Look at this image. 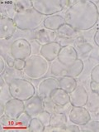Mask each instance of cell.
<instances>
[{
  "label": "cell",
  "instance_id": "obj_1",
  "mask_svg": "<svg viewBox=\"0 0 99 132\" xmlns=\"http://www.w3.org/2000/svg\"><path fill=\"white\" fill-rule=\"evenodd\" d=\"M97 7L93 1L79 0L70 5L64 14L66 23L77 31H86L98 21Z\"/></svg>",
  "mask_w": 99,
  "mask_h": 132
},
{
  "label": "cell",
  "instance_id": "obj_2",
  "mask_svg": "<svg viewBox=\"0 0 99 132\" xmlns=\"http://www.w3.org/2000/svg\"><path fill=\"white\" fill-rule=\"evenodd\" d=\"M17 28L21 30H34L45 20V16L34 9L17 13L13 18Z\"/></svg>",
  "mask_w": 99,
  "mask_h": 132
},
{
  "label": "cell",
  "instance_id": "obj_3",
  "mask_svg": "<svg viewBox=\"0 0 99 132\" xmlns=\"http://www.w3.org/2000/svg\"><path fill=\"white\" fill-rule=\"evenodd\" d=\"M50 67V62L41 55H32L26 59L24 73L30 78L40 79L46 75Z\"/></svg>",
  "mask_w": 99,
  "mask_h": 132
},
{
  "label": "cell",
  "instance_id": "obj_4",
  "mask_svg": "<svg viewBox=\"0 0 99 132\" xmlns=\"http://www.w3.org/2000/svg\"><path fill=\"white\" fill-rule=\"evenodd\" d=\"M12 98L25 101L35 96L36 90L33 84L23 78H15L8 84Z\"/></svg>",
  "mask_w": 99,
  "mask_h": 132
},
{
  "label": "cell",
  "instance_id": "obj_5",
  "mask_svg": "<svg viewBox=\"0 0 99 132\" xmlns=\"http://www.w3.org/2000/svg\"><path fill=\"white\" fill-rule=\"evenodd\" d=\"M33 9L44 16H51L64 9L62 1L60 0H33Z\"/></svg>",
  "mask_w": 99,
  "mask_h": 132
},
{
  "label": "cell",
  "instance_id": "obj_6",
  "mask_svg": "<svg viewBox=\"0 0 99 132\" xmlns=\"http://www.w3.org/2000/svg\"><path fill=\"white\" fill-rule=\"evenodd\" d=\"M10 54L15 59L26 60L32 54L31 43L25 38L15 40L10 47Z\"/></svg>",
  "mask_w": 99,
  "mask_h": 132
},
{
  "label": "cell",
  "instance_id": "obj_7",
  "mask_svg": "<svg viewBox=\"0 0 99 132\" xmlns=\"http://www.w3.org/2000/svg\"><path fill=\"white\" fill-rule=\"evenodd\" d=\"M68 118L72 123L80 126L90 121L91 116L85 106H73L70 112L68 113Z\"/></svg>",
  "mask_w": 99,
  "mask_h": 132
},
{
  "label": "cell",
  "instance_id": "obj_8",
  "mask_svg": "<svg viewBox=\"0 0 99 132\" xmlns=\"http://www.w3.org/2000/svg\"><path fill=\"white\" fill-rule=\"evenodd\" d=\"M58 87V79L54 77H47L40 82L39 86H38V94H39V96L44 100V101H49L51 100L50 96H51V92Z\"/></svg>",
  "mask_w": 99,
  "mask_h": 132
},
{
  "label": "cell",
  "instance_id": "obj_9",
  "mask_svg": "<svg viewBox=\"0 0 99 132\" xmlns=\"http://www.w3.org/2000/svg\"><path fill=\"white\" fill-rule=\"evenodd\" d=\"M25 111L24 101L11 98L5 103V115L9 116L10 118L16 120L22 113Z\"/></svg>",
  "mask_w": 99,
  "mask_h": 132
},
{
  "label": "cell",
  "instance_id": "obj_10",
  "mask_svg": "<svg viewBox=\"0 0 99 132\" xmlns=\"http://www.w3.org/2000/svg\"><path fill=\"white\" fill-rule=\"evenodd\" d=\"M25 112L27 113L32 117H35L40 112L44 111L45 101L39 96H34L30 99L24 101Z\"/></svg>",
  "mask_w": 99,
  "mask_h": 132
},
{
  "label": "cell",
  "instance_id": "obj_11",
  "mask_svg": "<svg viewBox=\"0 0 99 132\" xmlns=\"http://www.w3.org/2000/svg\"><path fill=\"white\" fill-rule=\"evenodd\" d=\"M58 59L64 66H70L78 59V55L76 49L72 45H66L60 49Z\"/></svg>",
  "mask_w": 99,
  "mask_h": 132
},
{
  "label": "cell",
  "instance_id": "obj_12",
  "mask_svg": "<svg viewBox=\"0 0 99 132\" xmlns=\"http://www.w3.org/2000/svg\"><path fill=\"white\" fill-rule=\"evenodd\" d=\"M70 99L73 106H85L88 99V93L83 86H77V87L70 93Z\"/></svg>",
  "mask_w": 99,
  "mask_h": 132
},
{
  "label": "cell",
  "instance_id": "obj_13",
  "mask_svg": "<svg viewBox=\"0 0 99 132\" xmlns=\"http://www.w3.org/2000/svg\"><path fill=\"white\" fill-rule=\"evenodd\" d=\"M61 47V44L60 43L55 42H55L49 43L41 47L40 55L42 56L48 62H53L56 58H58Z\"/></svg>",
  "mask_w": 99,
  "mask_h": 132
},
{
  "label": "cell",
  "instance_id": "obj_14",
  "mask_svg": "<svg viewBox=\"0 0 99 132\" xmlns=\"http://www.w3.org/2000/svg\"><path fill=\"white\" fill-rule=\"evenodd\" d=\"M17 25L13 18L1 17L0 18V38L9 39L16 32Z\"/></svg>",
  "mask_w": 99,
  "mask_h": 132
},
{
  "label": "cell",
  "instance_id": "obj_15",
  "mask_svg": "<svg viewBox=\"0 0 99 132\" xmlns=\"http://www.w3.org/2000/svg\"><path fill=\"white\" fill-rule=\"evenodd\" d=\"M56 38V32L55 31L46 29L45 28H41L37 29L34 34V39L41 45H45L49 43L55 42Z\"/></svg>",
  "mask_w": 99,
  "mask_h": 132
},
{
  "label": "cell",
  "instance_id": "obj_16",
  "mask_svg": "<svg viewBox=\"0 0 99 132\" xmlns=\"http://www.w3.org/2000/svg\"><path fill=\"white\" fill-rule=\"evenodd\" d=\"M50 99L56 105H64L70 102V93L61 88H55L51 94Z\"/></svg>",
  "mask_w": 99,
  "mask_h": 132
},
{
  "label": "cell",
  "instance_id": "obj_17",
  "mask_svg": "<svg viewBox=\"0 0 99 132\" xmlns=\"http://www.w3.org/2000/svg\"><path fill=\"white\" fill-rule=\"evenodd\" d=\"M66 22L64 18L60 15H51L45 18L44 26L46 29L51 30V31H57L62 25L65 24Z\"/></svg>",
  "mask_w": 99,
  "mask_h": 132
},
{
  "label": "cell",
  "instance_id": "obj_18",
  "mask_svg": "<svg viewBox=\"0 0 99 132\" xmlns=\"http://www.w3.org/2000/svg\"><path fill=\"white\" fill-rule=\"evenodd\" d=\"M58 82H59V87L64 90L68 93L72 92L78 86L75 78L70 76L60 77L58 79Z\"/></svg>",
  "mask_w": 99,
  "mask_h": 132
},
{
  "label": "cell",
  "instance_id": "obj_19",
  "mask_svg": "<svg viewBox=\"0 0 99 132\" xmlns=\"http://www.w3.org/2000/svg\"><path fill=\"white\" fill-rule=\"evenodd\" d=\"M67 115L62 113H53L50 121V126L53 128L64 129L67 124Z\"/></svg>",
  "mask_w": 99,
  "mask_h": 132
},
{
  "label": "cell",
  "instance_id": "obj_20",
  "mask_svg": "<svg viewBox=\"0 0 99 132\" xmlns=\"http://www.w3.org/2000/svg\"><path fill=\"white\" fill-rule=\"evenodd\" d=\"M66 72L65 76H70L73 77H77L82 73L83 70V62L82 60L78 59L77 61L74 62L73 64L70 66H66Z\"/></svg>",
  "mask_w": 99,
  "mask_h": 132
},
{
  "label": "cell",
  "instance_id": "obj_21",
  "mask_svg": "<svg viewBox=\"0 0 99 132\" xmlns=\"http://www.w3.org/2000/svg\"><path fill=\"white\" fill-rule=\"evenodd\" d=\"M17 13L14 2H2L1 3V17L14 18Z\"/></svg>",
  "mask_w": 99,
  "mask_h": 132
},
{
  "label": "cell",
  "instance_id": "obj_22",
  "mask_svg": "<svg viewBox=\"0 0 99 132\" xmlns=\"http://www.w3.org/2000/svg\"><path fill=\"white\" fill-rule=\"evenodd\" d=\"M78 31L73 28L70 24L65 23L62 25L58 30H57V34L60 37H63L64 39H72L73 37H76L78 35Z\"/></svg>",
  "mask_w": 99,
  "mask_h": 132
},
{
  "label": "cell",
  "instance_id": "obj_23",
  "mask_svg": "<svg viewBox=\"0 0 99 132\" xmlns=\"http://www.w3.org/2000/svg\"><path fill=\"white\" fill-rule=\"evenodd\" d=\"M85 107L90 112H97L99 111V96L96 92H92L88 94V99Z\"/></svg>",
  "mask_w": 99,
  "mask_h": 132
},
{
  "label": "cell",
  "instance_id": "obj_24",
  "mask_svg": "<svg viewBox=\"0 0 99 132\" xmlns=\"http://www.w3.org/2000/svg\"><path fill=\"white\" fill-rule=\"evenodd\" d=\"M66 66H64L59 61L58 58H56L51 64V73L56 77H64L65 76L66 72Z\"/></svg>",
  "mask_w": 99,
  "mask_h": 132
},
{
  "label": "cell",
  "instance_id": "obj_25",
  "mask_svg": "<svg viewBox=\"0 0 99 132\" xmlns=\"http://www.w3.org/2000/svg\"><path fill=\"white\" fill-rule=\"evenodd\" d=\"M4 73H5V76H2V77H3L5 82L7 85H8L13 79L20 78V75H22L21 71H18L16 68H14V67H7L5 70V72H3V74H4Z\"/></svg>",
  "mask_w": 99,
  "mask_h": 132
},
{
  "label": "cell",
  "instance_id": "obj_26",
  "mask_svg": "<svg viewBox=\"0 0 99 132\" xmlns=\"http://www.w3.org/2000/svg\"><path fill=\"white\" fill-rule=\"evenodd\" d=\"M32 119V116L24 111L18 118L15 120V126L27 128L28 129V126L30 125V122H31Z\"/></svg>",
  "mask_w": 99,
  "mask_h": 132
},
{
  "label": "cell",
  "instance_id": "obj_27",
  "mask_svg": "<svg viewBox=\"0 0 99 132\" xmlns=\"http://www.w3.org/2000/svg\"><path fill=\"white\" fill-rule=\"evenodd\" d=\"M45 126L41 120L36 117H32L27 130L30 132H43L45 131Z\"/></svg>",
  "mask_w": 99,
  "mask_h": 132
},
{
  "label": "cell",
  "instance_id": "obj_28",
  "mask_svg": "<svg viewBox=\"0 0 99 132\" xmlns=\"http://www.w3.org/2000/svg\"><path fill=\"white\" fill-rule=\"evenodd\" d=\"M14 3L17 13L33 9L32 1H30V0H18V1H15Z\"/></svg>",
  "mask_w": 99,
  "mask_h": 132
},
{
  "label": "cell",
  "instance_id": "obj_29",
  "mask_svg": "<svg viewBox=\"0 0 99 132\" xmlns=\"http://www.w3.org/2000/svg\"><path fill=\"white\" fill-rule=\"evenodd\" d=\"M80 131L83 132H99V121L97 120H90L85 125L80 126Z\"/></svg>",
  "mask_w": 99,
  "mask_h": 132
},
{
  "label": "cell",
  "instance_id": "obj_30",
  "mask_svg": "<svg viewBox=\"0 0 99 132\" xmlns=\"http://www.w3.org/2000/svg\"><path fill=\"white\" fill-rule=\"evenodd\" d=\"M76 49V51L78 52V55L79 54L80 56H84L86 54H88L91 51L93 50V46L88 43L84 42L81 44H79L78 46L74 47Z\"/></svg>",
  "mask_w": 99,
  "mask_h": 132
},
{
  "label": "cell",
  "instance_id": "obj_31",
  "mask_svg": "<svg viewBox=\"0 0 99 132\" xmlns=\"http://www.w3.org/2000/svg\"><path fill=\"white\" fill-rule=\"evenodd\" d=\"M51 116H52V114L51 112L44 110L41 112H40L39 114L36 116V117L39 119L45 127H47V126H50V121H51Z\"/></svg>",
  "mask_w": 99,
  "mask_h": 132
},
{
  "label": "cell",
  "instance_id": "obj_32",
  "mask_svg": "<svg viewBox=\"0 0 99 132\" xmlns=\"http://www.w3.org/2000/svg\"><path fill=\"white\" fill-rule=\"evenodd\" d=\"M72 107H73V105L70 102L68 103L66 105H56L55 106V113H62V114H65L67 115L68 113H70Z\"/></svg>",
  "mask_w": 99,
  "mask_h": 132
},
{
  "label": "cell",
  "instance_id": "obj_33",
  "mask_svg": "<svg viewBox=\"0 0 99 132\" xmlns=\"http://www.w3.org/2000/svg\"><path fill=\"white\" fill-rule=\"evenodd\" d=\"M0 122L3 127H13L15 126V120L10 118L7 115H3L0 118Z\"/></svg>",
  "mask_w": 99,
  "mask_h": 132
},
{
  "label": "cell",
  "instance_id": "obj_34",
  "mask_svg": "<svg viewBox=\"0 0 99 132\" xmlns=\"http://www.w3.org/2000/svg\"><path fill=\"white\" fill-rule=\"evenodd\" d=\"M91 79H92V81L99 83V65L93 68L91 71Z\"/></svg>",
  "mask_w": 99,
  "mask_h": 132
},
{
  "label": "cell",
  "instance_id": "obj_35",
  "mask_svg": "<svg viewBox=\"0 0 99 132\" xmlns=\"http://www.w3.org/2000/svg\"><path fill=\"white\" fill-rule=\"evenodd\" d=\"M26 66V60L23 59H15L14 62V68H16L18 71L24 70Z\"/></svg>",
  "mask_w": 99,
  "mask_h": 132
},
{
  "label": "cell",
  "instance_id": "obj_36",
  "mask_svg": "<svg viewBox=\"0 0 99 132\" xmlns=\"http://www.w3.org/2000/svg\"><path fill=\"white\" fill-rule=\"evenodd\" d=\"M64 130V132H79L80 131L79 127L77 126V125H75V124L73 126H66Z\"/></svg>",
  "mask_w": 99,
  "mask_h": 132
},
{
  "label": "cell",
  "instance_id": "obj_37",
  "mask_svg": "<svg viewBox=\"0 0 99 132\" xmlns=\"http://www.w3.org/2000/svg\"><path fill=\"white\" fill-rule=\"evenodd\" d=\"M0 64H1V67H0V73H1V75L4 72V71L7 69V64L5 63V60L4 58H3V56H0Z\"/></svg>",
  "mask_w": 99,
  "mask_h": 132
},
{
  "label": "cell",
  "instance_id": "obj_38",
  "mask_svg": "<svg viewBox=\"0 0 99 132\" xmlns=\"http://www.w3.org/2000/svg\"><path fill=\"white\" fill-rule=\"evenodd\" d=\"M6 63L7 64V67H14V62H15V58H13L12 55L10 56H7L6 57Z\"/></svg>",
  "mask_w": 99,
  "mask_h": 132
},
{
  "label": "cell",
  "instance_id": "obj_39",
  "mask_svg": "<svg viewBox=\"0 0 99 132\" xmlns=\"http://www.w3.org/2000/svg\"><path fill=\"white\" fill-rule=\"evenodd\" d=\"M90 88H91V90H92V92H96L99 96V83L92 81V82H91V84H90Z\"/></svg>",
  "mask_w": 99,
  "mask_h": 132
},
{
  "label": "cell",
  "instance_id": "obj_40",
  "mask_svg": "<svg viewBox=\"0 0 99 132\" xmlns=\"http://www.w3.org/2000/svg\"><path fill=\"white\" fill-rule=\"evenodd\" d=\"M93 40H94V43H96L97 46L99 47V29L96 32L94 35V37H93Z\"/></svg>",
  "mask_w": 99,
  "mask_h": 132
},
{
  "label": "cell",
  "instance_id": "obj_41",
  "mask_svg": "<svg viewBox=\"0 0 99 132\" xmlns=\"http://www.w3.org/2000/svg\"><path fill=\"white\" fill-rule=\"evenodd\" d=\"M0 108H1V111H0V116H2L3 115H4V113H5V105H3V102L1 103Z\"/></svg>",
  "mask_w": 99,
  "mask_h": 132
},
{
  "label": "cell",
  "instance_id": "obj_42",
  "mask_svg": "<svg viewBox=\"0 0 99 132\" xmlns=\"http://www.w3.org/2000/svg\"><path fill=\"white\" fill-rule=\"evenodd\" d=\"M93 3H94L95 6H96V7H97V13H98V16H99V1H95Z\"/></svg>",
  "mask_w": 99,
  "mask_h": 132
}]
</instances>
